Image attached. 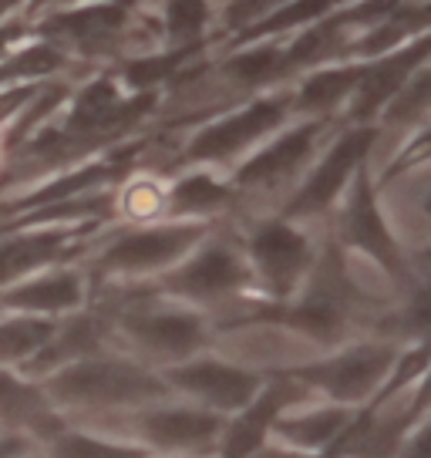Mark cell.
<instances>
[{
  "mask_svg": "<svg viewBox=\"0 0 431 458\" xmlns=\"http://www.w3.org/2000/svg\"><path fill=\"white\" fill-rule=\"evenodd\" d=\"M290 122H293L290 85L253 95V98L223 108L219 114H209L199 125H192L186 142L179 145V152L165 162L162 175H173L179 169L230 172L236 162H243L253 148H259Z\"/></svg>",
  "mask_w": 431,
  "mask_h": 458,
  "instance_id": "5",
  "label": "cell"
},
{
  "mask_svg": "<svg viewBox=\"0 0 431 458\" xmlns=\"http://www.w3.org/2000/svg\"><path fill=\"white\" fill-rule=\"evenodd\" d=\"M230 223L240 233L246 263L257 280V293L270 303H287L314 267L324 243V226L293 223L280 213L246 216Z\"/></svg>",
  "mask_w": 431,
  "mask_h": 458,
  "instance_id": "8",
  "label": "cell"
},
{
  "mask_svg": "<svg viewBox=\"0 0 431 458\" xmlns=\"http://www.w3.org/2000/svg\"><path fill=\"white\" fill-rule=\"evenodd\" d=\"M148 458H175V455H148Z\"/></svg>",
  "mask_w": 431,
  "mask_h": 458,
  "instance_id": "28",
  "label": "cell"
},
{
  "mask_svg": "<svg viewBox=\"0 0 431 458\" xmlns=\"http://www.w3.org/2000/svg\"><path fill=\"white\" fill-rule=\"evenodd\" d=\"M88 4H115L125 11H156V0H88Z\"/></svg>",
  "mask_w": 431,
  "mask_h": 458,
  "instance_id": "24",
  "label": "cell"
},
{
  "mask_svg": "<svg viewBox=\"0 0 431 458\" xmlns=\"http://www.w3.org/2000/svg\"><path fill=\"white\" fill-rule=\"evenodd\" d=\"M91 303V276L81 259L55 263L21 284L0 290V314H28L61 320Z\"/></svg>",
  "mask_w": 431,
  "mask_h": 458,
  "instance_id": "13",
  "label": "cell"
},
{
  "mask_svg": "<svg viewBox=\"0 0 431 458\" xmlns=\"http://www.w3.org/2000/svg\"><path fill=\"white\" fill-rule=\"evenodd\" d=\"M162 297H173L179 303H189L202 314L226 317L246 301H257V280L246 263L240 233L230 219L216 223L199 243L192 246V253L182 257L173 270L152 280Z\"/></svg>",
  "mask_w": 431,
  "mask_h": 458,
  "instance_id": "3",
  "label": "cell"
},
{
  "mask_svg": "<svg viewBox=\"0 0 431 458\" xmlns=\"http://www.w3.org/2000/svg\"><path fill=\"white\" fill-rule=\"evenodd\" d=\"M81 428L101 431L108 438H122V442L139 445L148 455L216 458L219 438H223V428H226V418L173 394V398L152 401V404L135 408V411H122V415L88 421Z\"/></svg>",
  "mask_w": 431,
  "mask_h": 458,
  "instance_id": "7",
  "label": "cell"
},
{
  "mask_svg": "<svg viewBox=\"0 0 431 458\" xmlns=\"http://www.w3.org/2000/svg\"><path fill=\"white\" fill-rule=\"evenodd\" d=\"M223 223V219H219ZM216 223H189V219H156V223H112L95 233V240L81 253L91 286L95 284H152L156 276L173 270L192 246Z\"/></svg>",
  "mask_w": 431,
  "mask_h": 458,
  "instance_id": "2",
  "label": "cell"
},
{
  "mask_svg": "<svg viewBox=\"0 0 431 458\" xmlns=\"http://www.w3.org/2000/svg\"><path fill=\"white\" fill-rule=\"evenodd\" d=\"M108 223H55V226H0V290L28 280L55 263L81 259L95 233Z\"/></svg>",
  "mask_w": 431,
  "mask_h": 458,
  "instance_id": "12",
  "label": "cell"
},
{
  "mask_svg": "<svg viewBox=\"0 0 431 458\" xmlns=\"http://www.w3.org/2000/svg\"><path fill=\"white\" fill-rule=\"evenodd\" d=\"M377 129L374 125H337L334 135L324 142L310 162V169L303 172L297 189L290 192L283 206L276 209L293 223H307V226H324L337 199L347 192L368 158H371Z\"/></svg>",
  "mask_w": 431,
  "mask_h": 458,
  "instance_id": "10",
  "label": "cell"
},
{
  "mask_svg": "<svg viewBox=\"0 0 431 458\" xmlns=\"http://www.w3.org/2000/svg\"><path fill=\"white\" fill-rule=\"evenodd\" d=\"M287 0H226L216 11V28L223 30V38H236L243 30L257 28L259 21H266Z\"/></svg>",
  "mask_w": 431,
  "mask_h": 458,
  "instance_id": "23",
  "label": "cell"
},
{
  "mask_svg": "<svg viewBox=\"0 0 431 458\" xmlns=\"http://www.w3.org/2000/svg\"><path fill=\"white\" fill-rule=\"evenodd\" d=\"M358 408H344V404H331V401L310 398L303 404H293L283 415L270 425V438L283 448H293L300 455H314L324 452L344 438L347 425Z\"/></svg>",
  "mask_w": 431,
  "mask_h": 458,
  "instance_id": "18",
  "label": "cell"
},
{
  "mask_svg": "<svg viewBox=\"0 0 431 458\" xmlns=\"http://www.w3.org/2000/svg\"><path fill=\"white\" fill-rule=\"evenodd\" d=\"M4 162H7V152H4V142H0V169H4Z\"/></svg>",
  "mask_w": 431,
  "mask_h": 458,
  "instance_id": "26",
  "label": "cell"
},
{
  "mask_svg": "<svg viewBox=\"0 0 431 458\" xmlns=\"http://www.w3.org/2000/svg\"><path fill=\"white\" fill-rule=\"evenodd\" d=\"M310 398L314 394L297 377H290L287 371H274L243 411L226 418V428H223L216 458H249L259 445L270 438V425H274L276 418L283 415L287 408L303 404V401Z\"/></svg>",
  "mask_w": 431,
  "mask_h": 458,
  "instance_id": "14",
  "label": "cell"
},
{
  "mask_svg": "<svg viewBox=\"0 0 431 458\" xmlns=\"http://www.w3.org/2000/svg\"><path fill=\"white\" fill-rule=\"evenodd\" d=\"M24 7H28V0H0V21H7V17H14V14H24Z\"/></svg>",
  "mask_w": 431,
  "mask_h": 458,
  "instance_id": "25",
  "label": "cell"
},
{
  "mask_svg": "<svg viewBox=\"0 0 431 458\" xmlns=\"http://www.w3.org/2000/svg\"><path fill=\"white\" fill-rule=\"evenodd\" d=\"M324 229L344 253L371 263L374 270L385 273L401 293H411L418 286H425L421 267H415V257L398 243V236L391 229L388 213L381 206V196L374 189V175L368 165L354 175V182L337 199Z\"/></svg>",
  "mask_w": 431,
  "mask_h": 458,
  "instance_id": "6",
  "label": "cell"
},
{
  "mask_svg": "<svg viewBox=\"0 0 431 458\" xmlns=\"http://www.w3.org/2000/svg\"><path fill=\"white\" fill-rule=\"evenodd\" d=\"M428 64V34L415 38L411 44L398 47L394 55L374 57L364 68L354 98L347 101L341 125H374L377 114L388 108V101L408 85V78Z\"/></svg>",
  "mask_w": 431,
  "mask_h": 458,
  "instance_id": "15",
  "label": "cell"
},
{
  "mask_svg": "<svg viewBox=\"0 0 431 458\" xmlns=\"http://www.w3.org/2000/svg\"><path fill=\"white\" fill-rule=\"evenodd\" d=\"M401 351V344L381 337H354L334 351H324L320 358L287 368V374L297 377L314 398L344 408H364L385 391Z\"/></svg>",
  "mask_w": 431,
  "mask_h": 458,
  "instance_id": "9",
  "label": "cell"
},
{
  "mask_svg": "<svg viewBox=\"0 0 431 458\" xmlns=\"http://www.w3.org/2000/svg\"><path fill=\"white\" fill-rule=\"evenodd\" d=\"M162 47H192L216 41L213 0H156Z\"/></svg>",
  "mask_w": 431,
  "mask_h": 458,
  "instance_id": "20",
  "label": "cell"
},
{
  "mask_svg": "<svg viewBox=\"0 0 431 458\" xmlns=\"http://www.w3.org/2000/svg\"><path fill=\"white\" fill-rule=\"evenodd\" d=\"M51 408L72 425H88L108 415L135 411L152 401L173 398L162 374L139 364L122 351H101L38 381Z\"/></svg>",
  "mask_w": 431,
  "mask_h": 458,
  "instance_id": "1",
  "label": "cell"
},
{
  "mask_svg": "<svg viewBox=\"0 0 431 458\" xmlns=\"http://www.w3.org/2000/svg\"><path fill=\"white\" fill-rule=\"evenodd\" d=\"M236 213V189L230 175L216 169H179L165 175V213L162 219L219 223Z\"/></svg>",
  "mask_w": 431,
  "mask_h": 458,
  "instance_id": "16",
  "label": "cell"
},
{
  "mask_svg": "<svg viewBox=\"0 0 431 458\" xmlns=\"http://www.w3.org/2000/svg\"><path fill=\"white\" fill-rule=\"evenodd\" d=\"M368 61H334L314 72H303L290 81L293 95V118H327L341 122L347 101L354 98Z\"/></svg>",
  "mask_w": 431,
  "mask_h": 458,
  "instance_id": "17",
  "label": "cell"
},
{
  "mask_svg": "<svg viewBox=\"0 0 431 458\" xmlns=\"http://www.w3.org/2000/svg\"><path fill=\"white\" fill-rule=\"evenodd\" d=\"M55 327H58V320H47V317L0 314V368L21 371L47 344Z\"/></svg>",
  "mask_w": 431,
  "mask_h": 458,
  "instance_id": "22",
  "label": "cell"
},
{
  "mask_svg": "<svg viewBox=\"0 0 431 458\" xmlns=\"http://www.w3.org/2000/svg\"><path fill=\"white\" fill-rule=\"evenodd\" d=\"M213 4H216V11H219V7H223V4H226V0H213Z\"/></svg>",
  "mask_w": 431,
  "mask_h": 458,
  "instance_id": "27",
  "label": "cell"
},
{
  "mask_svg": "<svg viewBox=\"0 0 431 458\" xmlns=\"http://www.w3.org/2000/svg\"><path fill=\"white\" fill-rule=\"evenodd\" d=\"M38 458H148V452L122 438H108L101 431L64 421L47 442L38 445Z\"/></svg>",
  "mask_w": 431,
  "mask_h": 458,
  "instance_id": "21",
  "label": "cell"
},
{
  "mask_svg": "<svg viewBox=\"0 0 431 458\" xmlns=\"http://www.w3.org/2000/svg\"><path fill=\"white\" fill-rule=\"evenodd\" d=\"M162 381L169 385L175 398L192 401L206 411H216V415L230 418L236 411H243L249 401L259 394V387L266 385V371H257V368H246L240 360H230L216 351H202L196 358L182 360V364H173L165 368Z\"/></svg>",
  "mask_w": 431,
  "mask_h": 458,
  "instance_id": "11",
  "label": "cell"
},
{
  "mask_svg": "<svg viewBox=\"0 0 431 458\" xmlns=\"http://www.w3.org/2000/svg\"><path fill=\"white\" fill-rule=\"evenodd\" d=\"M341 122H327V118H293L290 125L270 135L266 142L253 148L243 162H236L226 175H230L232 189H236V213L232 219H246V216L276 213L283 199L297 189L303 172L310 169L317 152L334 135Z\"/></svg>",
  "mask_w": 431,
  "mask_h": 458,
  "instance_id": "4",
  "label": "cell"
},
{
  "mask_svg": "<svg viewBox=\"0 0 431 458\" xmlns=\"http://www.w3.org/2000/svg\"><path fill=\"white\" fill-rule=\"evenodd\" d=\"M64 425V418L51 408L38 381L24 377L14 368H0V428L17 431L34 445L47 442Z\"/></svg>",
  "mask_w": 431,
  "mask_h": 458,
  "instance_id": "19",
  "label": "cell"
}]
</instances>
